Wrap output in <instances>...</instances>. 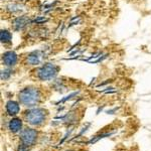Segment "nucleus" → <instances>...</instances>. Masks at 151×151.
<instances>
[{
  "label": "nucleus",
  "mask_w": 151,
  "mask_h": 151,
  "mask_svg": "<svg viewBox=\"0 0 151 151\" xmlns=\"http://www.w3.org/2000/svg\"><path fill=\"white\" fill-rule=\"evenodd\" d=\"M41 92L38 88L26 87L18 93L19 103L25 107H35L41 101Z\"/></svg>",
  "instance_id": "1"
},
{
  "label": "nucleus",
  "mask_w": 151,
  "mask_h": 151,
  "mask_svg": "<svg viewBox=\"0 0 151 151\" xmlns=\"http://www.w3.org/2000/svg\"><path fill=\"white\" fill-rule=\"evenodd\" d=\"M47 117V110L42 108H32L23 113V120L32 126H41L45 123Z\"/></svg>",
  "instance_id": "2"
},
{
  "label": "nucleus",
  "mask_w": 151,
  "mask_h": 151,
  "mask_svg": "<svg viewBox=\"0 0 151 151\" xmlns=\"http://www.w3.org/2000/svg\"><path fill=\"white\" fill-rule=\"evenodd\" d=\"M58 70H60V68L55 64L47 63L35 70V76L41 82L52 81L58 76Z\"/></svg>",
  "instance_id": "3"
},
{
  "label": "nucleus",
  "mask_w": 151,
  "mask_h": 151,
  "mask_svg": "<svg viewBox=\"0 0 151 151\" xmlns=\"http://www.w3.org/2000/svg\"><path fill=\"white\" fill-rule=\"evenodd\" d=\"M37 139V131L32 128H25L20 132V141L21 143L28 147L35 144Z\"/></svg>",
  "instance_id": "4"
},
{
  "label": "nucleus",
  "mask_w": 151,
  "mask_h": 151,
  "mask_svg": "<svg viewBox=\"0 0 151 151\" xmlns=\"http://www.w3.org/2000/svg\"><path fill=\"white\" fill-rule=\"evenodd\" d=\"M45 57L43 50H33L25 57V64L28 65H38L41 63V58Z\"/></svg>",
  "instance_id": "5"
},
{
  "label": "nucleus",
  "mask_w": 151,
  "mask_h": 151,
  "mask_svg": "<svg viewBox=\"0 0 151 151\" xmlns=\"http://www.w3.org/2000/svg\"><path fill=\"white\" fill-rule=\"evenodd\" d=\"M18 62V55L13 50H7L2 55V63L7 68L15 67Z\"/></svg>",
  "instance_id": "6"
},
{
  "label": "nucleus",
  "mask_w": 151,
  "mask_h": 151,
  "mask_svg": "<svg viewBox=\"0 0 151 151\" xmlns=\"http://www.w3.org/2000/svg\"><path fill=\"white\" fill-rule=\"evenodd\" d=\"M29 23H31V20L26 15L17 16L12 20V27L15 31H19L25 28Z\"/></svg>",
  "instance_id": "7"
},
{
  "label": "nucleus",
  "mask_w": 151,
  "mask_h": 151,
  "mask_svg": "<svg viewBox=\"0 0 151 151\" xmlns=\"http://www.w3.org/2000/svg\"><path fill=\"white\" fill-rule=\"evenodd\" d=\"M5 111L8 115L15 116L20 112V106L15 101H8L5 105Z\"/></svg>",
  "instance_id": "8"
},
{
  "label": "nucleus",
  "mask_w": 151,
  "mask_h": 151,
  "mask_svg": "<svg viewBox=\"0 0 151 151\" xmlns=\"http://www.w3.org/2000/svg\"><path fill=\"white\" fill-rule=\"evenodd\" d=\"M8 129L12 133H17L22 129V121L18 118H12L8 122Z\"/></svg>",
  "instance_id": "9"
},
{
  "label": "nucleus",
  "mask_w": 151,
  "mask_h": 151,
  "mask_svg": "<svg viewBox=\"0 0 151 151\" xmlns=\"http://www.w3.org/2000/svg\"><path fill=\"white\" fill-rule=\"evenodd\" d=\"M23 5L18 2H11L8 5L6 6V10L9 13H16V12H20L21 10H23Z\"/></svg>",
  "instance_id": "10"
},
{
  "label": "nucleus",
  "mask_w": 151,
  "mask_h": 151,
  "mask_svg": "<svg viewBox=\"0 0 151 151\" xmlns=\"http://www.w3.org/2000/svg\"><path fill=\"white\" fill-rule=\"evenodd\" d=\"M0 40H1V43H3V45L10 43L12 40L11 32L8 30H6V29H2L1 33H0Z\"/></svg>",
  "instance_id": "11"
},
{
  "label": "nucleus",
  "mask_w": 151,
  "mask_h": 151,
  "mask_svg": "<svg viewBox=\"0 0 151 151\" xmlns=\"http://www.w3.org/2000/svg\"><path fill=\"white\" fill-rule=\"evenodd\" d=\"M48 19L45 17V16H38L36 17L35 19L31 20V24H42V23H45Z\"/></svg>",
  "instance_id": "12"
},
{
  "label": "nucleus",
  "mask_w": 151,
  "mask_h": 151,
  "mask_svg": "<svg viewBox=\"0 0 151 151\" xmlns=\"http://www.w3.org/2000/svg\"><path fill=\"white\" fill-rule=\"evenodd\" d=\"M10 76H11V70L10 68H7V69L1 72V80H7Z\"/></svg>",
  "instance_id": "13"
},
{
  "label": "nucleus",
  "mask_w": 151,
  "mask_h": 151,
  "mask_svg": "<svg viewBox=\"0 0 151 151\" xmlns=\"http://www.w3.org/2000/svg\"><path fill=\"white\" fill-rule=\"evenodd\" d=\"M18 151H29L28 146H26V145H24L21 143L20 146H19V148H18Z\"/></svg>",
  "instance_id": "14"
},
{
  "label": "nucleus",
  "mask_w": 151,
  "mask_h": 151,
  "mask_svg": "<svg viewBox=\"0 0 151 151\" xmlns=\"http://www.w3.org/2000/svg\"><path fill=\"white\" fill-rule=\"evenodd\" d=\"M80 50H81V48H77V50H75V52H70V55H77L78 52H80Z\"/></svg>",
  "instance_id": "15"
}]
</instances>
